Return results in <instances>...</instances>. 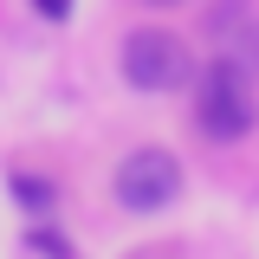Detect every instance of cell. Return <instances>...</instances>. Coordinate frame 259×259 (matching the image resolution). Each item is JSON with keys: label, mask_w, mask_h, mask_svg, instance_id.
Returning a JSON list of instances; mask_svg holds the SVG:
<instances>
[{"label": "cell", "mask_w": 259, "mask_h": 259, "mask_svg": "<svg viewBox=\"0 0 259 259\" xmlns=\"http://www.w3.org/2000/svg\"><path fill=\"white\" fill-rule=\"evenodd\" d=\"M194 123L214 143H240L259 130V91L240 59H214L194 71Z\"/></svg>", "instance_id": "6da1fadb"}, {"label": "cell", "mask_w": 259, "mask_h": 259, "mask_svg": "<svg viewBox=\"0 0 259 259\" xmlns=\"http://www.w3.org/2000/svg\"><path fill=\"white\" fill-rule=\"evenodd\" d=\"M117 71H123L130 91L168 97V91H182V84H194V71H201V65H194V52H188V39H182V32H168V26H136V32H123Z\"/></svg>", "instance_id": "7a4b0ae2"}, {"label": "cell", "mask_w": 259, "mask_h": 259, "mask_svg": "<svg viewBox=\"0 0 259 259\" xmlns=\"http://www.w3.org/2000/svg\"><path fill=\"white\" fill-rule=\"evenodd\" d=\"M110 194H117V207H130V214H162V207H175V194H182V156L162 149V143L130 149V156L117 162V175H110Z\"/></svg>", "instance_id": "3957f363"}, {"label": "cell", "mask_w": 259, "mask_h": 259, "mask_svg": "<svg viewBox=\"0 0 259 259\" xmlns=\"http://www.w3.org/2000/svg\"><path fill=\"white\" fill-rule=\"evenodd\" d=\"M7 194H13L26 214H52V182H46V175H26V168H13V175H7Z\"/></svg>", "instance_id": "277c9868"}, {"label": "cell", "mask_w": 259, "mask_h": 259, "mask_svg": "<svg viewBox=\"0 0 259 259\" xmlns=\"http://www.w3.org/2000/svg\"><path fill=\"white\" fill-rule=\"evenodd\" d=\"M20 246H26V253H59V259H71V253H78V246L59 233V227H46V214H32V227L20 233Z\"/></svg>", "instance_id": "5b68a950"}, {"label": "cell", "mask_w": 259, "mask_h": 259, "mask_svg": "<svg viewBox=\"0 0 259 259\" xmlns=\"http://www.w3.org/2000/svg\"><path fill=\"white\" fill-rule=\"evenodd\" d=\"M39 20H71V0H32Z\"/></svg>", "instance_id": "8992f818"}, {"label": "cell", "mask_w": 259, "mask_h": 259, "mask_svg": "<svg viewBox=\"0 0 259 259\" xmlns=\"http://www.w3.org/2000/svg\"><path fill=\"white\" fill-rule=\"evenodd\" d=\"M149 7H182V0H149Z\"/></svg>", "instance_id": "52a82bcc"}]
</instances>
